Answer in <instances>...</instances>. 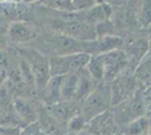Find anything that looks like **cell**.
Returning <instances> with one entry per match:
<instances>
[{
  "label": "cell",
  "instance_id": "obj_24",
  "mask_svg": "<svg viewBox=\"0 0 151 135\" xmlns=\"http://www.w3.org/2000/svg\"><path fill=\"white\" fill-rule=\"evenodd\" d=\"M142 18L145 19V24H150V0H145L143 2Z\"/></svg>",
  "mask_w": 151,
  "mask_h": 135
},
{
  "label": "cell",
  "instance_id": "obj_23",
  "mask_svg": "<svg viewBox=\"0 0 151 135\" xmlns=\"http://www.w3.org/2000/svg\"><path fill=\"white\" fill-rule=\"evenodd\" d=\"M22 127L10 126V127H0V135H20Z\"/></svg>",
  "mask_w": 151,
  "mask_h": 135
},
{
  "label": "cell",
  "instance_id": "obj_7",
  "mask_svg": "<svg viewBox=\"0 0 151 135\" xmlns=\"http://www.w3.org/2000/svg\"><path fill=\"white\" fill-rule=\"evenodd\" d=\"M135 79L126 76L123 72L117 78H115L112 84L109 86L111 90V105L116 106L119 104L127 100L134 94Z\"/></svg>",
  "mask_w": 151,
  "mask_h": 135
},
{
  "label": "cell",
  "instance_id": "obj_20",
  "mask_svg": "<svg viewBox=\"0 0 151 135\" xmlns=\"http://www.w3.org/2000/svg\"><path fill=\"white\" fill-rule=\"evenodd\" d=\"M87 123L81 114H77L68 121V133L72 135L78 134L80 131L86 129Z\"/></svg>",
  "mask_w": 151,
  "mask_h": 135
},
{
  "label": "cell",
  "instance_id": "obj_29",
  "mask_svg": "<svg viewBox=\"0 0 151 135\" xmlns=\"http://www.w3.org/2000/svg\"><path fill=\"white\" fill-rule=\"evenodd\" d=\"M65 135H72V134H70V133H67V134H65Z\"/></svg>",
  "mask_w": 151,
  "mask_h": 135
},
{
  "label": "cell",
  "instance_id": "obj_25",
  "mask_svg": "<svg viewBox=\"0 0 151 135\" xmlns=\"http://www.w3.org/2000/svg\"><path fill=\"white\" fill-rule=\"evenodd\" d=\"M7 46V39L5 35H2L0 33V51H2L5 47Z\"/></svg>",
  "mask_w": 151,
  "mask_h": 135
},
{
  "label": "cell",
  "instance_id": "obj_13",
  "mask_svg": "<svg viewBox=\"0 0 151 135\" xmlns=\"http://www.w3.org/2000/svg\"><path fill=\"white\" fill-rule=\"evenodd\" d=\"M111 16H112V8L108 4L95 5L94 7L88 9V13L85 18V23L95 26L99 23L109 20Z\"/></svg>",
  "mask_w": 151,
  "mask_h": 135
},
{
  "label": "cell",
  "instance_id": "obj_10",
  "mask_svg": "<svg viewBox=\"0 0 151 135\" xmlns=\"http://www.w3.org/2000/svg\"><path fill=\"white\" fill-rule=\"evenodd\" d=\"M8 34H9V37L13 39V42L15 43L31 42L36 39V35H37L36 31L33 27L27 25L26 23H22V21L13 23L9 26Z\"/></svg>",
  "mask_w": 151,
  "mask_h": 135
},
{
  "label": "cell",
  "instance_id": "obj_14",
  "mask_svg": "<svg viewBox=\"0 0 151 135\" xmlns=\"http://www.w3.org/2000/svg\"><path fill=\"white\" fill-rule=\"evenodd\" d=\"M78 84V72L69 73L62 77L60 91H61V99L65 101H70L75 99L76 91Z\"/></svg>",
  "mask_w": 151,
  "mask_h": 135
},
{
  "label": "cell",
  "instance_id": "obj_31",
  "mask_svg": "<svg viewBox=\"0 0 151 135\" xmlns=\"http://www.w3.org/2000/svg\"><path fill=\"white\" fill-rule=\"evenodd\" d=\"M143 135H147V134H143Z\"/></svg>",
  "mask_w": 151,
  "mask_h": 135
},
{
  "label": "cell",
  "instance_id": "obj_2",
  "mask_svg": "<svg viewBox=\"0 0 151 135\" xmlns=\"http://www.w3.org/2000/svg\"><path fill=\"white\" fill-rule=\"evenodd\" d=\"M90 58L91 54L88 53H76L69 55L53 56L49 60L51 77L65 76L82 70L83 68H86Z\"/></svg>",
  "mask_w": 151,
  "mask_h": 135
},
{
  "label": "cell",
  "instance_id": "obj_1",
  "mask_svg": "<svg viewBox=\"0 0 151 135\" xmlns=\"http://www.w3.org/2000/svg\"><path fill=\"white\" fill-rule=\"evenodd\" d=\"M82 113L86 123L93 119L95 116L106 111L111 106V90L109 86L98 84L96 89L82 100Z\"/></svg>",
  "mask_w": 151,
  "mask_h": 135
},
{
  "label": "cell",
  "instance_id": "obj_17",
  "mask_svg": "<svg viewBox=\"0 0 151 135\" xmlns=\"http://www.w3.org/2000/svg\"><path fill=\"white\" fill-rule=\"evenodd\" d=\"M10 126L25 127L26 125L22 122V119L14 111L13 108L2 107L0 108V127H10Z\"/></svg>",
  "mask_w": 151,
  "mask_h": 135
},
{
  "label": "cell",
  "instance_id": "obj_21",
  "mask_svg": "<svg viewBox=\"0 0 151 135\" xmlns=\"http://www.w3.org/2000/svg\"><path fill=\"white\" fill-rule=\"evenodd\" d=\"M49 5L53 8L60 9V10H67V11L75 10L71 0H49Z\"/></svg>",
  "mask_w": 151,
  "mask_h": 135
},
{
  "label": "cell",
  "instance_id": "obj_6",
  "mask_svg": "<svg viewBox=\"0 0 151 135\" xmlns=\"http://www.w3.org/2000/svg\"><path fill=\"white\" fill-rule=\"evenodd\" d=\"M57 29L60 34L69 36L78 41H96L95 26L87 24L85 21H60Z\"/></svg>",
  "mask_w": 151,
  "mask_h": 135
},
{
  "label": "cell",
  "instance_id": "obj_18",
  "mask_svg": "<svg viewBox=\"0 0 151 135\" xmlns=\"http://www.w3.org/2000/svg\"><path fill=\"white\" fill-rule=\"evenodd\" d=\"M135 81L145 86V88L150 87V55L147 54L145 60L139 64L134 76Z\"/></svg>",
  "mask_w": 151,
  "mask_h": 135
},
{
  "label": "cell",
  "instance_id": "obj_22",
  "mask_svg": "<svg viewBox=\"0 0 151 135\" xmlns=\"http://www.w3.org/2000/svg\"><path fill=\"white\" fill-rule=\"evenodd\" d=\"M75 10H88L94 7L97 0H71Z\"/></svg>",
  "mask_w": 151,
  "mask_h": 135
},
{
  "label": "cell",
  "instance_id": "obj_19",
  "mask_svg": "<svg viewBox=\"0 0 151 135\" xmlns=\"http://www.w3.org/2000/svg\"><path fill=\"white\" fill-rule=\"evenodd\" d=\"M86 70L88 71V73L96 81L98 82L101 81L104 79V64H103L101 55H97L94 58L91 56L86 65Z\"/></svg>",
  "mask_w": 151,
  "mask_h": 135
},
{
  "label": "cell",
  "instance_id": "obj_3",
  "mask_svg": "<svg viewBox=\"0 0 151 135\" xmlns=\"http://www.w3.org/2000/svg\"><path fill=\"white\" fill-rule=\"evenodd\" d=\"M97 41V39H96ZM96 41L87 42V41H78L65 36L62 34L54 35L51 37L50 44L53 47V52H55L58 56L69 55L76 53H88L91 54L96 51Z\"/></svg>",
  "mask_w": 151,
  "mask_h": 135
},
{
  "label": "cell",
  "instance_id": "obj_15",
  "mask_svg": "<svg viewBox=\"0 0 151 135\" xmlns=\"http://www.w3.org/2000/svg\"><path fill=\"white\" fill-rule=\"evenodd\" d=\"M150 122L149 117L147 115L140 116L138 118L133 119L127 124L123 125L122 134L123 135H143L147 134L149 131Z\"/></svg>",
  "mask_w": 151,
  "mask_h": 135
},
{
  "label": "cell",
  "instance_id": "obj_16",
  "mask_svg": "<svg viewBox=\"0 0 151 135\" xmlns=\"http://www.w3.org/2000/svg\"><path fill=\"white\" fill-rule=\"evenodd\" d=\"M123 45V39L115 35H104L96 41V51L99 54L120 50Z\"/></svg>",
  "mask_w": 151,
  "mask_h": 135
},
{
  "label": "cell",
  "instance_id": "obj_32",
  "mask_svg": "<svg viewBox=\"0 0 151 135\" xmlns=\"http://www.w3.org/2000/svg\"><path fill=\"white\" fill-rule=\"evenodd\" d=\"M0 72H1V71H0Z\"/></svg>",
  "mask_w": 151,
  "mask_h": 135
},
{
  "label": "cell",
  "instance_id": "obj_8",
  "mask_svg": "<svg viewBox=\"0 0 151 135\" xmlns=\"http://www.w3.org/2000/svg\"><path fill=\"white\" fill-rule=\"evenodd\" d=\"M86 127L93 135H113L115 134V122L113 113L106 110L90 119Z\"/></svg>",
  "mask_w": 151,
  "mask_h": 135
},
{
  "label": "cell",
  "instance_id": "obj_28",
  "mask_svg": "<svg viewBox=\"0 0 151 135\" xmlns=\"http://www.w3.org/2000/svg\"><path fill=\"white\" fill-rule=\"evenodd\" d=\"M24 1H26V2H31V1H34V0H24Z\"/></svg>",
  "mask_w": 151,
  "mask_h": 135
},
{
  "label": "cell",
  "instance_id": "obj_9",
  "mask_svg": "<svg viewBox=\"0 0 151 135\" xmlns=\"http://www.w3.org/2000/svg\"><path fill=\"white\" fill-rule=\"evenodd\" d=\"M98 81H96L94 78L88 73L86 68L78 71V84L76 91L75 99L78 101H82L86 97H88L98 86Z\"/></svg>",
  "mask_w": 151,
  "mask_h": 135
},
{
  "label": "cell",
  "instance_id": "obj_12",
  "mask_svg": "<svg viewBox=\"0 0 151 135\" xmlns=\"http://www.w3.org/2000/svg\"><path fill=\"white\" fill-rule=\"evenodd\" d=\"M62 77L63 76L51 77L49 82L43 88V100L46 105L51 106V105L60 103L62 100L61 99V91H60Z\"/></svg>",
  "mask_w": 151,
  "mask_h": 135
},
{
  "label": "cell",
  "instance_id": "obj_26",
  "mask_svg": "<svg viewBox=\"0 0 151 135\" xmlns=\"http://www.w3.org/2000/svg\"><path fill=\"white\" fill-rule=\"evenodd\" d=\"M5 79H6V73H5L4 71H1V72H0V87L2 86L4 81H5Z\"/></svg>",
  "mask_w": 151,
  "mask_h": 135
},
{
  "label": "cell",
  "instance_id": "obj_27",
  "mask_svg": "<svg viewBox=\"0 0 151 135\" xmlns=\"http://www.w3.org/2000/svg\"><path fill=\"white\" fill-rule=\"evenodd\" d=\"M76 135H93L91 134V133H90V132H89L88 129H82V131H80V132H79V133H78V134H76Z\"/></svg>",
  "mask_w": 151,
  "mask_h": 135
},
{
  "label": "cell",
  "instance_id": "obj_11",
  "mask_svg": "<svg viewBox=\"0 0 151 135\" xmlns=\"http://www.w3.org/2000/svg\"><path fill=\"white\" fill-rule=\"evenodd\" d=\"M13 109L26 126L37 122V113L35 111L31 103L28 100H26L25 98H20V97L15 98L13 104Z\"/></svg>",
  "mask_w": 151,
  "mask_h": 135
},
{
  "label": "cell",
  "instance_id": "obj_4",
  "mask_svg": "<svg viewBox=\"0 0 151 135\" xmlns=\"http://www.w3.org/2000/svg\"><path fill=\"white\" fill-rule=\"evenodd\" d=\"M24 60L31 66L32 73L34 77V82L37 88L43 89L51 78L49 69V60L33 49H22Z\"/></svg>",
  "mask_w": 151,
  "mask_h": 135
},
{
  "label": "cell",
  "instance_id": "obj_5",
  "mask_svg": "<svg viewBox=\"0 0 151 135\" xmlns=\"http://www.w3.org/2000/svg\"><path fill=\"white\" fill-rule=\"evenodd\" d=\"M104 64V79L107 82L113 81L115 78H117L123 70L126 68L129 63V59L126 54L122 50L99 54Z\"/></svg>",
  "mask_w": 151,
  "mask_h": 135
},
{
  "label": "cell",
  "instance_id": "obj_30",
  "mask_svg": "<svg viewBox=\"0 0 151 135\" xmlns=\"http://www.w3.org/2000/svg\"><path fill=\"white\" fill-rule=\"evenodd\" d=\"M114 1H117V0H114Z\"/></svg>",
  "mask_w": 151,
  "mask_h": 135
}]
</instances>
